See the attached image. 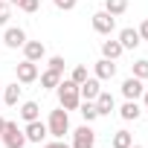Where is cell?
<instances>
[{"instance_id":"6da1fadb","label":"cell","mask_w":148,"mask_h":148,"mask_svg":"<svg viewBox=\"0 0 148 148\" xmlns=\"http://www.w3.org/2000/svg\"><path fill=\"white\" fill-rule=\"evenodd\" d=\"M58 90V102L64 110H76L82 105V96H79V84L73 82V79H61V84L55 87Z\"/></svg>"},{"instance_id":"7a4b0ae2","label":"cell","mask_w":148,"mask_h":148,"mask_svg":"<svg viewBox=\"0 0 148 148\" xmlns=\"http://www.w3.org/2000/svg\"><path fill=\"white\" fill-rule=\"evenodd\" d=\"M47 131L52 139H64V134H70V116L64 108H55L49 110V119H47Z\"/></svg>"},{"instance_id":"3957f363","label":"cell","mask_w":148,"mask_h":148,"mask_svg":"<svg viewBox=\"0 0 148 148\" xmlns=\"http://www.w3.org/2000/svg\"><path fill=\"white\" fill-rule=\"evenodd\" d=\"M0 139H3L6 148H23L26 145L23 128H18V122H9V119H6V128H3V134H0Z\"/></svg>"},{"instance_id":"277c9868","label":"cell","mask_w":148,"mask_h":148,"mask_svg":"<svg viewBox=\"0 0 148 148\" xmlns=\"http://www.w3.org/2000/svg\"><path fill=\"white\" fill-rule=\"evenodd\" d=\"M73 148H93L96 145V131L84 122L82 128H76V131H73V142H70Z\"/></svg>"},{"instance_id":"5b68a950","label":"cell","mask_w":148,"mask_h":148,"mask_svg":"<svg viewBox=\"0 0 148 148\" xmlns=\"http://www.w3.org/2000/svg\"><path fill=\"white\" fill-rule=\"evenodd\" d=\"M15 73H18V82L21 84H32V82H38V76H41V73H38V64L35 61H21V64H15Z\"/></svg>"},{"instance_id":"8992f818","label":"cell","mask_w":148,"mask_h":148,"mask_svg":"<svg viewBox=\"0 0 148 148\" xmlns=\"http://www.w3.org/2000/svg\"><path fill=\"white\" fill-rule=\"evenodd\" d=\"M23 134H26V142H35V145H41V142L49 136V131H47V122H41V119H35V122H26Z\"/></svg>"},{"instance_id":"52a82bcc","label":"cell","mask_w":148,"mask_h":148,"mask_svg":"<svg viewBox=\"0 0 148 148\" xmlns=\"http://www.w3.org/2000/svg\"><path fill=\"white\" fill-rule=\"evenodd\" d=\"M93 29H96L99 35H110V32L116 29V18L108 15L105 9H102V12H93Z\"/></svg>"},{"instance_id":"ba28073f","label":"cell","mask_w":148,"mask_h":148,"mask_svg":"<svg viewBox=\"0 0 148 148\" xmlns=\"http://www.w3.org/2000/svg\"><path fill=\"white\" fill-rule=\"evenodd\" d=\"M93 76H96L99 82H110V79L116 76V61H110V58H99V61L93 64Z\"/></svg>"},{"instance_id":"9c48e42d","label":"cell","mask_w":148,"mask_h":148,"mask_svg":"<svg viewBox=\"0 0 148 148\" xmlns=\"http://www.w3.org/2000/svg\"><path fill=\"white\" fill-rule=\"evenodd\" d=\"M21 49H23V58H26V61H35V64H38V61H44V55H47L44 41H26Z\"/></svg>"},{"instance_id":"30bf717a","label":"cell","mask_w":148,"mask_h":148,"mask_svg":"<svg viewBox=\"0 0 148 148\" xmlns=\"http://www.w3.org/2000/svg\"><path fill=\"white\" fill-rule=\"evenodd\" d=\"M142 93H145V84H142L136 76H128V79L122 82V96H125V99H142Z\"/></svg>"},{"instance_id":"8fae6325","label":"cell","mask_w":148,"mask_h":148,"mask_svg":"<svg viewBox=\"0 0 148 148\" xmlns=\"http://www.w3.org/2000/svg\"><path fill=\"white\" fill-rule=\"evenodd\" d=\"M99 84H102V82H99L96 76H87V82H82V84H79V96H82L84 102H93V99L102 93V87H99Z\"/></svg>"},{"instance_id":"7c38bea8","label":"cell","mask_w":148,"mask_h":148,"mask_svg":"<svg viewBox=\"0 0 148 148\" xmlns=\"http://www.w3.org/2000/svg\"><path fill=\"white\" fill-rule=\"evenodd\" d=\"M3 44H6L9 49H18V47L26 44V32H23L21 26H9V29L3 32Z\"/></svg>"},{"instance_id":"4fadbf2b","label":"cell","mask_w":148,"mask_h":148,"mask_svg":"<svg viewBox=\"0 0 148 148\" xmlns=\"http://www.w3.org/2000/svg\"><path fill=\"white\" fill-rule=\"evenodd\" d=\"M119 44H122V49H136L139 44H142V38H139V32L134 29V26H125V29H119V38H116Z\"/></svg>"},{"instance_id":"5bb4252c","label":"cell","mask_w":148,"mask_h":148,"mask_svg":"<svg viewBox=\"0 0 148 148\" xmlns=\"http://www.w3.org/2000/svg\"><path fill=\"white\" fill-rule=\"evenodd\" d=\"M93 105H96V110H99V116H110V110L116 108V99H113V93H108V90H102L96 99H93Z\"/></svg>"},{"instance_id":"9a60e30c","label":"cell","mask_w":148,"mask_h":148,"mask_svg":"<svg viewBox=\"0 0 148 148\" xmlns=\"http://www.w3.org/2000/svg\"><path fill=\"white\" fill-rule=\"evenodd\" d=\"M119 116H122L125 122H136V119L142 116V105H139L136 99H125V105L119 108Z\"/></svg>"},{"instance_id":"2e32d148","label":"cell","mask_w":148,"mask_h":148,"mask_svg":"<svg viewBox=\"0 0 148 148\" xmlns=\"http://www.w3.org/2000/svg\"><path fill=\"white\" fill-rule=\"evenodd\" d=\"M18 113H21L23 122H35V119H41V105L38 102H23L18 108Z\"/></svg>"},{"instance_id":"e0dca14e","label":"cell","mask_w":148,"mask_h":148,"mask_svg":"<svg viewBox=\"0 0 148 148\" xmlns=\"http://www.w3.org/2000/svg\"><path fill=\"white\" fill-rule=\"evenodd\" d=\"M21 82H15V84H6V90H3V105H9V108H15L18 102H21Z\"/></svg>"},{"instance_id":"ac0fdd59","label":"cell","mask_w":148,"mask_h":148,"mask_svg":"<svg viewBox=\"0 0 148 148\" xmlns=\"http://www.w3.org/2000/svg\"><path fill=\"white\" fill-rule=\"evenodd\" d=\"M38 79H41V87H47V90H55V87L61 84V73H55V70H49V67H47V70L41 73V76H38Z\"/></svg>"},{"instance_id":"d6986e66","label":"cell","mask_w":148,"mask_h":148,"mask_svg":"<svg viewBox=\"0 0 148 148\" xmlns=\"http://www.w3.org/2000/svg\"><path fill=\"white\" fill-rule=\"evenodd\" d=\"M122 52H125V49H122V44H119V41H102V58L116 61Z\"/></svg>"},{"instance_id":"ffe728a7","label":"cell","mask_w":148,"mask_h":148,"mask_svg":"<svg viewBox=\"0 0 148 148\" xmlns=\"http://www.w3.org/2000/svg\"><path fill=\"white\" fill-rule=\"evenodd\" d=\"M134 145V134L131 131H116L110 139V148H131Z\"/></svg>"},{"instance_id":"44dd1931","label":"cell","mask_w":148,"mask_h":148,"mask_svg":"<svg viewBox=\"0 0 148 148\" xmlns=\"http://www.w3.org/2000/svg\"><path fill=\"white\" fill-rule=\"evenodd\" d=\"M105 12L113 15V18L125 15V12H128V0H105Z\"/></svg>"},{"instance_id":"7402d4cb","label":"cell","mask_w":148,"mask_h":148,"mask_svg":"<svg viewBox=\"0 0 148 148\" xmlns=\"http://www.w3.org/2000/svg\"><path fill=\"white\" fill-rule=\"evenodd\" d=\"M79 113H82V119H84L87 125H90L93 119H99V110H96V105H93V102H84V99H82V105H79Z\"/></svg>"},{"instance_id":"603a6c76","label":"cell","mask_w":148,"mask_h":148,"mask_svg":"<svg viewBox=\"0 0 148 148\" xmlns=\"http://www.w3.org/2000/svg\"><path fill=\"white\" fill-rule=\"evenodd\" d=\"M131 76H136L139 82H145V79H148V58H139V61H134V64H131Z\"/></svg>"},{"instance_id":"cb8c5ba5","label":"cell","mask_w":148,"mask_h":148,"mask_svg":"<svg viewBox=\"0 0 148 148\" xmlns=\"http://www.w3.org/2000/svg\"><path fill=\"white\" fill-rule=\"evenodd\" d=\"M70 79L76 82V84L87 82V67H84V64H79V67H73V73H70Z\"/></svg>"},{"instance_id":"d4e9b609","label":"cell","mask_w":148,"mask_h":148,"mask_svg":"<svg viewBox=\"0 0 148 148\" xmlns=\"http://www.w3.org/2000/svg\"><path fill=\"white\" fill-rule=\"evenodd\" d=\"M18 9H21V12H26V15H32V12H38V9H41V0H21Z\"/></svg>"},{"instance_id":"484cf974","label":"cell","mask_w":148,"mask_h":148,"mask_svg":"<svg viewBox=\"0 0 148 148\" xmlns=\"http://www.w3.org/2000/svg\"><path fill=\"white\" fill-rule=\"evenodd\" d=\"M9 18H12V6L6 3V0H0V26H6Z\"/></svg>"},{"instance_id":"4316f807","label":"cell","mask_w":148,"mask_h":148,"mask_svg":"<svg viewBox=\"0 0 148 148\" xmlns=\"http://www.w3.org/2000/svg\"><path fill=\"white\" fill-rule=\"evenodd\" d=\"M52 3H55V9H61V12H73L79 0H52Z\"/></svg>"},{"instance_id":"83f0119b","label":"cell","mask_w":148,"mask_h":148,"mask_svg":"<svg viewBox=\"0 0 148 148\" xmlns=\"http://www.w3.org/2000/svg\"><path fill=\"white\" fill-rule=\"evenodd\" d=\"M49 70H55V73L64 76V58H61V55H52V58H49Z\"/></svg>"},{"instance_id":"f1b7e54d","label":"cell","mask_w":148,"mask_h":148,"mask_svg":"<svg viewBox=\"0 0 148 148\" xmlns=\"http://www.w3.org/2000/svg\"><path fill=\"white\" fill-rule=\"evenodd\" d=\"M44 148H73V145H67L64 139H49V142H44Z\"/></svg>"},{"instance_id":"f546056e","label":"cell","mask_w":148,"mask_h":148,"mask_svg":"<svg viewBox=\"0 0 148 148\" xmlns=\"http://www.w3.org/2000/svg\"><path fill=\"white\" fill-rule=\"evenodd\" d=\"M136 32H139V38H142V41H148V18L139 23V29H136Z\"/></svg>"},{"instance_id":"4dcf8cb0","label":"cell","mask_w":148,"mask_h":148,"mask_svg":"<svg viewBox=\"0 0 148 148\" xmlns=\"http://www.w3.org/2000/svg\"><path fill=\"white\" fill-rule=\"evenodd\" d=\"M142 110L148 113V87H145V93H142Z\"/></svg>"},{"instance_id":"1f68e13d","label":"cell","mask_w":148,"mask_h":148,"mask_svg":"<svg viewBox=\"0 0 148 148\" xmlns=\"http://www.w3.org/2000/svg\"><path fill=\"white\" fill-rule=\"evenodd\" d=\"M3 128H6V119H3V116H0V134H3Z\"/></svg>"},{"instance_id":"d6a6232c","label":"cell","mask_w":148,"mask_h":148,"mask_svg":"<svg viewBox=\"0 0 148 148\" xmlns=\"http://www.w3.org/2000/svg\"><path fill=\"white\" fill-rule=\"evenodd\" d=\"M6 3H9V6H18V3H21V0H6Z\"/></svg>"},{"instance_id":"836d02e7","label":"cell","mask_w":148,"mask_h":148,"mask_svg":"<svg viewBox=\"0 0 148 148\" xmlns=\"http://www.w3.org/2000/svg\"><path fill=\"white\" fill-rule=\"evenodd\" d=\"M0 105H3V93H0Z\"/></svg>"},{"instance_id":"e575fe53","label":"cell","mask_w":148,"mask_h":148,"mask_svg":"<svg viewBox=\"0 0 148 148\" xmlns=\"http://www.w3.org/2000/svg\"><path fill=\"white\" fill-rule=\"evenodd\" d=\"M131 148H142V145H131Z\"/></svg>"}]
</instances>
